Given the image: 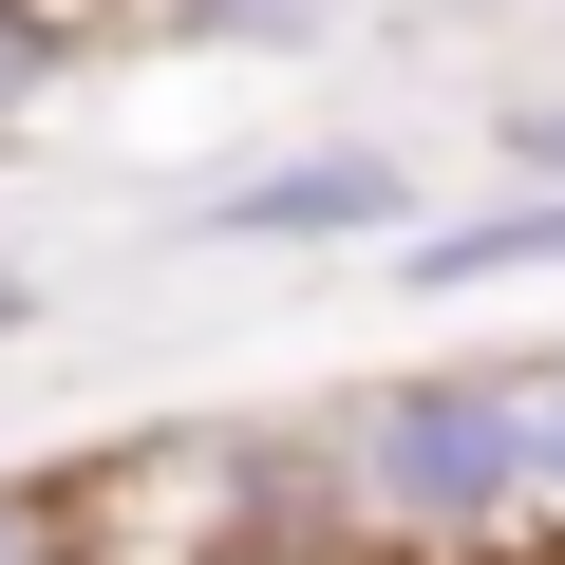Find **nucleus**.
I'll list each match as a JSON object with an SVG mask.
<instances>
[{"label": "nucleus", "mask_w": 565, "mask_h": 565, "mask_svg": "<svg viewBox=\"0 0 565 565\" xmlns=\"http://www.w3.org/2000/svg\"><path fill=\"white\" fill-rule=\"evenodd\" d=\"M396 226H415V151H377V132L207 189V245H396Z\"/></svg>", "instance_id": "2"}, {"label": "nucleus", "mask_w": 565, "mask_h": 565, "mask_svg": "<svg viewBox=\"0 0 565 565\" xmlns=\"http://www.w3.org/2000/svg\"><path fill=\"white\" fill-rule=\"evenodd\" d=\"M527 396V527H565V359H509Z\"/></svg>", "instance_id": "6"}, {"label": "nucleus", "mask_w": 565, "mask_h": 565, "mask_svg": "<svg viewBox=\"0 0 565 565\" xmlns=\"http://www.w3.org/2000/svg\"><path fill=\"white\" fill-rule=\"evenodd\" d=\"M359 0H151V39H207V57H321Z\"/></svg>", "instance_id": "4"}, {"label": "nucleus", "mask_w": 565, "mask_h": 565, "mask_svg": "<svg viewBox=\"0 0 565 565\" xmlns=\"http://www.w3.org/2000/svg\"><path fill=\"white\" fill-rule=\"evenodd\" d=\"M321 509L340 546H509L527 527V396L509 359H434V377H359L321 415Z\"/></svg>", "instance_id": "1"}, {"label": "nucleus", "mask_w": 565, "mask_h": 565, "mask_svg": "<svg viewBox=\"0 0 565 565\" xmlns=\"http://www.w3.org/2000/svg\"><path fill=\"white\" fill-rule=\"evenodd\" d=\"M0 565H76V490H0Z\"/></svg>", "instance_id": "8"}, {"label": "nucleus", "mask_w": 565, "mask_h": 565, "mask_svg": "<svg viewBox=\"0 0 565 565\" xmlns=\"http://www.w3.org/2000/svg\"><path fill=\"white\" fill-rule=\"evenodd\" d=\"M0 302H20V282H0Z\"/></svg>", "instance_id": "9"}, {"label": "nucleus", "mask_w": 565, "mask_h": 565, "mask_svg": "<svg viewBox=\"0 0 565 565\" xmlns=\"http://www.w3.org/2000/svg\"><path fill=\"white\" fill-rule=\"evenodd\" d=\"M490 151H509V189H565V95H509Z\"/></svg>", "instance_id": "7"}, {"label": "nucleus", "mask_w": 565, "mask_h": 565, "mask_svg": "<svg viewBox=\"0 0 565 565\" xmlns=\"http://www.w3.org/2000/svg\"><path fill=\"white\" fill-rule=\"evenodd\" d=\"M57 57H76V0H0V132L57 95Z\"/></svg>", "instance_id": "5"}, {"label": "nucleus", "mask_w": 565, "mask_h": 565, "mask_svg": "<svg viewBox=\"0 0 565 565\" xmlns=\"http://www.w3.org/2000/svg\"><path fill=\"white\" fill-rule=\"evenodd\" d=\"M396 302H490V282H565V189H490V207H434L377 245Z\"/></svg>", "instance_id": "3"}]
</instances>
